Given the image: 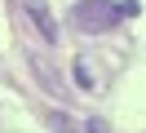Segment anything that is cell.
Returning <instances> with one entry per match:
<instances>
[{
  "instance_id": "5b68a950",
  "label": "cell",
  "mask_w": 146,
  "mask_h": 133,
  "mask_svg": "<svg viewBox=\"0 0 146 133\" xmlns=\"http://www.w3.org/2000/svg\"><path fill=\"white\" fill-rule=\"evenodd\" d=\"M84 129H89V133H111V124H106V120H89Z\"/></svg>"
},
{
  "instance_id": "277c9868",
  "label": "cell",
  "mask_w": 146,
  "mask_h": 133,
  "mask_svg": "<svg viewBox=\"0 0 146 133\" xmlns=\"http://www.w3.org/2000/svg\"><path fill=\"white\" fill-rule=\"evenodd\" d=\"M49 124H53V133H71V120H66L62 111H53V115H49Z\"/></svg>"
},
{
  "instance_id": "7a4b0ae2",
  "label": "cell",
  "mask_w": 146,
  "mask_h": 133,
  "mask_svg": "<svg viewBox=\"0 0 146 133\" xmlns=\"http://www.w3.org/2000/svg\"><path fill=\"white\" fill-rule=\"evenodd\" d=\"M18 5L31 13V22L40 27V35H44V40H58V22H53V9H49V0H18Z\"/></svg>"
},
{
  "instance_id": "6da1fadb",
  "label": "cell",
  "mask_w": 146,
  "mask_h": 133,
  "mask_svg": "<svg viewBox=\"0 0 146 133\" xmlns=\"http://www.w3.org/2000/svg\"><path fill=\"white\" fill-rule=\"evenodd\" d=\"M137 13H142L137 0H124V5H111V0H80V5L71 9V22H75V31H84V35H102L115 22L137 18Z\"/></svg>"
},
{
  "instance_id": "3957f363",
  "label": "cell",
  "mask_w": 146,
  "mask_h": 133,
  "mask_svg": "<svg viewBox=\"0 0 146 133\" xmlns=\"http://www.w3.org/2000/svg\"><path fill=\"white\" fill-rule=\"evenodd\" d=\"M75 84H80V89H93V71L84 67V62H80V67H75Z\"/></svg>"
}]
</instances>
